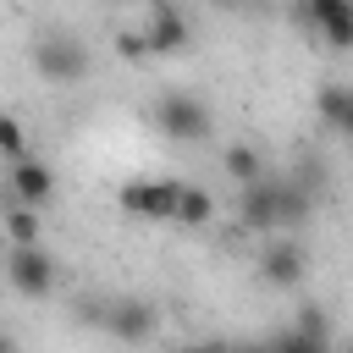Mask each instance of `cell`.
<instances>
[{"label": "cell", "instance_id": "11", "mask_svg": "<svg viewBox=\"0 0 353 353\" xmlns=\"http://www.w3.org/2000/svg\"><path fill=\"white\" fill-rule=\"evenodd\" d=\"M221 176H232L237 188H254V182L265 176V154H259L254 143H226V149H221Z\"/></svg>", "mask_w": 353, "mask_h": 353}, {"label": "cell", "instance_id": "15", "mask_svg": "<svg viewBox=\"0 0 353 353\" xmlns=\"http://www.w3.org/2000/svg\"><path fill=\"white\" fill-rule=\"evenodd\" d=\"M270 353H331V342H320V336H303L298 325L287 331V336H276V342H265Z\"/></svg>", "mask_w": 353, "mask_h": 353}, {"label": "cell", "instance_id": "18", "mask_svg": "<svg viewBox=\"0 0 353 353\" xmlns=\"http://www.w3.org/2000/svg\"><path fill=\"white\" fill-rule=\"evenodd\" d=\"M298 331H303V336H320V342H325V314H320V309L309 303V309L298 314Z\"/></svg>", "mask_w": 353, "mask_h": 353}, {"label": "cell", "instance_id": "5", "mask_svg": "<svg viewBox=\"0 0 353 353\" xmlns=\"http://www.w3.org/2000/svg\"><path fill=\"white\" fill-rule=\"evenodd\" d=\"M143 39H149V55H182V50H193V28L176 11V0H149Z\"/></svg>", "mask_w": 353, "mask_h": 353}, {"label": "cell", "instance_id": "13", "mask_svg": "<svg viewBox=\"0 0 353 353\" xmlns=\"http://www.w3.org/2000/svg\"><path fill=\"white\" fill-rule=\"evenodd\" d=\"M314 110H320L336 132L353 138V88H347V83H325V88L314 94Z\"/></svg>", "mask_w": 353, "mask_h": 353}, {"label": "cell", "instance_id": "19", "mask_svg": "<svg viewBox=\"0 0 353 353\" xmlns=\"http://www.w3.org/2000/svg\"><path fill=\"white\" fill-rule=\"evenodd\" d=\"M0 353H17V336L11 331H0Z\"/></svg>", "mask_w": 353, "mask_h": 353}, {"label": "cell", "instance_id": "1", "mask_svg": "<svg viewBox=\"0 0 353 353\" xmlns=\"http://www.w3.org/2000/svg\"><path fill=\"white\" fill-rule=\"evenodd\" d=\"M237 221H243V232H281V226H303V221H309V193H303L298 182L259 176L254 188H243V199H237Z\"/></svg>", "mask_w": 353, "mask_h": 353}, {"label": "cell", "instance_id": "9", "mask_svg": "<svg viewBox=\"0 0 353 353\" xmlns=\"http://www.w3.org/2000/svg\"><path fill=\"white\" fill-rule=\"evenodd\" d=\"M309 276V248L303 243H265L259 254V281L265 287H298Z\"/></svg>", "mask_w": 353, "mask_h": 353}, {"label": "cell", "instance_id": "4", "mask_svg": "<svg viewBox=\"0 0 353 353\" xmlns=\"http://www.w3.org/2000/svg\"><path fill=\"white\" fill-rule=\"evenodd\" d=\"M176 199H182V182L176 176H138V182H121V193H116V204L132 215V221H149V226H160V221H176Z\"/></svg>", "mask_w": 353, "mask_h": 353}, {"label": "cell", "instance_id": "2", "mask_svg": "<svg viewBox=\"0 0 353 353\" xmlns=\"http://www.w3.org/2000/svg\"><path fill=\"white\" fill-rule=\"evenodd\" d=\"M33 72L55 88H72V83L88 77V50L72 33H39L33 39Z\"/></svg>", "mask_w": 353, "mask_h": 353}, {"label": "cell", "instance_id": "20", "mask_svg": "<svg viewBox=\"0 0 353 353\" xmlns=\"http://www.w3.org/2000/svg\"><path fill=\"white\" fill-rule=\"evenodd\" d=\"M232 353H270V347H259V342H248V347H232Z\"/></svg>", "mask_w": 353, "mask_h": 353}, {"label": "cell", "instance_id": "6", "mask_svg": "<svg viewBox=\"0 0 353 353\" xmlns=\"http://www.w3.org/2000/svg\"><path fill=\"white\" fill-rule=\"evenodd\" d=\"M6 276H11V287H17L22 298H44V292L55 287V259H50L44 243L11 248V254H6Z\"/></svg>", "mask_w": 353, "mask_h": 353}, {"label": "cell", "instance_id": "10", "mask_svg": "<svg viewBox=\"0 0 353 353\" xmlns=\"http://www.w3.org/2000/svg\"><path fill=\"white\" fill-rule=\"evenodd\" d=\"M11 193H17V204H33V210H39V204L55 193V171H50L44 160H28V154H22V160L11 165Z\"/></svg>", "mask_w": 353, "mask_h": 353}, {"label": "cell", "instance_id": "8", "mask_svg": "<svg viewBox=\"0 0 353 353\" xmlns=\"http://www.w3.org/2000/svg\"><path fill=\"white\" fill-rule=\"evenodd\" d=\"M94 320H99L116 342H149V331H154V309H149V303H138V298L99 303V309H94Z\"/></svg>", "mask_w": 353, "mask_h": 353}, {"label": "cell", "instance_id": "12", "mask_svg": "<svg viewBox=\"0 0 353 353\" xmlns=\"http://www.w3.org/2000/svg\"><path fill=\"white\" fill-rule=\"evenodd\" d=\"M0 232L11 237V248H33V243H44V215L33 204H11L0 215Z\"/></svg>", "mask_w": 353, "mask_h": 353}, {"label": "cell", "instance_id": "14", "mask_svg": "<svg viewBox=\"0 0 353 353\" xmlns=\"http://www.w3.org/2000/svg\"><path fill=\"white\" fill-rule=\"evenodd\" d=\"M210 221H215V199H210L204 188H188V182H182V199H176V226L199 232V226H210Z\"/></svg>", "mask_w": 353, "mask_h": 353}, {"label": "cell", "instance_id": "17", "mask_svg": "<svg viewBox=\"0 0 353 353\" xmlns=\"http://www.w3.org/2000/svg\"><path fill=\"white\" fill-rule=\"evenodd\" d=\"M116 55H121V61H143V55H149L143 28H121V33H116Z\"/></svg>", "mask_w": 353, "mask_h": 353}, {"label": "cell", "instance_id": "7", "mask_svg": "<svg viewBox=\"0 0 353 353\" xmlns=\"http://www.w3.org/2000/svg\"><path fill=\"white\" fill-rule=\"evenodd\" d=\"M298 11L331 50H353V0H298Z\"/></svg>", "mask_w": 353, "mask_h": 353}, {"label": "cell", "instance_id": "16", "mask_svg": "<svg viewBox=\"0 0 353 353\" xmlns=\"http://www.w3.org/2000/svg\"><path fill=\"white\" fill-rule=\"evenodd\" d=\"M22 149H28V132H22V121H17V116H0V154L17 165V160H22Z\"/></svg>", "mask_w": 353, "mask_h": 353}, {"label": "cell", "instance_id": "3", "mask_svg": "<svg viewBox=\"0 0 353 353\" xmlns=\"http://www.w3.org/2000/svg\"><path fill=\"white\" fill-rule=\"evenodd\" d=\"M154 127L165 138H176V143H204L210 138V105L199 94H188V88H165L154 99Z\"/></svg>", "mask_w": 353, "mask_h": 353}]
</instances>
